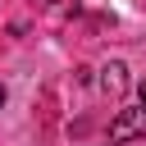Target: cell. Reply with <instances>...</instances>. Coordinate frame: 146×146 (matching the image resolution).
Instances as JSON below:
<instances>
[{
    "mask_svg": "<svg viewBox=\"0 0 146 146\" xmlns=\"http://www.w3.org/2000/svg\"><path fill=\"white\" fill-rule=\"evenodd\" d=\"M137 137H146V105H137V110H119L114 123H110V141H114V146L137 141Z\"/></svg>",
    "mask_w": 146,
    "mask_h": 146,
    "instance_id": "cell-1",
    "label": "cell"
},
{
    "mask_svg": "<svg viewBox=\"0 0 146 146\" xmlns=\"http://www.w3.org/2000/svg\"><path fill=\"white\" fill-rule=\"evenodd\" d=\"M100 91H105V96H123V91H128V68H123V59H110V64L100 68Z\"/></svg>",
    "mask_w": 146,
    "mask_h": 146,
    "instance_id": "cell-2",
    "label": "cell"
},
{
    "mask_svg": "<svg viewBox=\"0 0 146 146\" xmlns=\"http://www.w3.org/2000/svg\"><path fill=\"white\" fill-rule=\"evenodd\" d=\"M137 100H141V105H146V82H141V87H137Z\"/></svg>",
    "mask_w": 146,
    "mask_h": 146,
    "instance_id": "cell-3",
    "label": "cell"
},
{
    "mask_svg": "<svg viewBox=\"0 0 146 146\" xmlns=\"http://www.w3.org/2000/svg\"><path fill=\"white\" fill-rule=\"evenodd\" d=\"M0 105H5V87H0Z\"/></svg>",
    "mask_w": 146,
    "mask_h": 146,
    "instance_id": "cell-4",
    "label": "cell"
}]
</instances>
